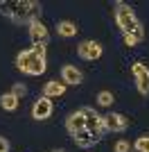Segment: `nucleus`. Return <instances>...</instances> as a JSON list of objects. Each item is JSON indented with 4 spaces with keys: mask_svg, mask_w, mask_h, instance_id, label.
Instances as JSON below:
<instances>
[{
    "mask_svg": "<svg viewBox=\"0 0 149 152\" xmlns=\"http://www.w3.org/2000/svg\"><path fill=\"white\" fill-rule=\"evenodd\" d=\"M113 18H115V25L120 27L124 43L129 45V48L142 43L145 27H142L140 18L136 16V12H133V7H131L129 2H124V0H115V2H113Z\"/></svg>",
    "mask_w": 149,
    "mask_h": 152,
    "instance_id": "nucleus-1",
    "label": "nucleus"
},
{
    "mask_svg": "<svg viewBox=\"0 0 149 152\" xmlns=\"http://www.w3.org/2000/svg\"><path fill=\"white\" fill-rule=\"evenodd\" d=\"M0 14L14 25H32L34 20H41L43 5L36 0H5L0 2Z\"/></svg>",
    "mask_w": 149,
    "mask_h": 152,
    "instance_id": "nucleus-2",
    "label": "nucleus"
},
{
    "mask_svg": "<svg viewBox=\"0 0 149 152\" xmlns=\"http://www.w3.org/2000/svg\"><path fill=\"white\" fill-rule=\"evenodd\" d=\"M16 68L25 75H43L48 68V57H45V45H32L27 50H20L16 55Z\"/></svg>",
    "mask_w": 149,
    "mask_h": 152,
    "instance_id": "nucleus-3",
    "label": "nucleus"
},
{
    "mask_svg": "<svg viewBox=\"0 0 149 152\" xmlns=\"http://www.w3.org/2000/svg\"><path fill=\"white\" fill-rule=\"evenodd\" d=\"M84 111V118H86V129L90 134H95L97 139H102L106 134V127H104V116H99L93 107H81Z\"/></svg>",
    "mask_w": 149,
    "mask_h": 152,
    "instance_id": "nucleus-4",
    "label": "nucleus"
},
{
    "mask_svg": "<svg viewBox=\"0 0 149 152\" xmlns=\"http://www.w3.org/2000/svg\"><path fill=\"white\" fill-rule=\"evenodd\" d=\"M131 73H133V80H136L138 93L145 95V98H149V68H147V64L136 61L131 66Z\"/></svg>",
    "mask_w": 149,
    "mask_h": 152,
    "instance_id": "nucleus-5",
    "label": "nucleus"
},
{
    "mask_svg": "<svg viewBox=\"0 0 149 152\" xmlns=\"http://www.w3.org/2000/svg\"><path fill=\"white\" fill-rule=\"evenodd\" d=\"M102 52H104V48H102V43H97V41H81V43L77 45V55H79L81 59H86V61L99 59Z\"/></svg>",
    "mask_w": 149,
    "mask_h": 152,
    "instance_id": "nucleus-6",
    "label": "nucleus"
},
{
    "mask_svg": "<svg viewBox=\"0 0 149 152\" xmlns=\"http://www.w3.org/2000/svg\"><path fill=\"white\" fill-rule=\"evenodd\" d=\"M104 127H106V132H118V134H122L124 129L129 127V118H127L124 114L111 111V114L104 116Z\"/></svg>",
    "mask_w": 149,
    "mask_h": 152,
    "instance_id": "nucleus-7",
    "label": "nucleus"
},
{
    "mask_svg": "<svg viewBox=\"0 0 149 152\" xmlns=\"http://www.w3.org/2000/svg\"><path fill=\"white\" fill-rule=\"evenodd\" d=\"M50 116H52V100L41 95L34 104H32V118L34 121H48Z\"/></svg>",
    "mask_w": 149,
    "mask_h": 152,
    "instance_id": "nucleus-8",
    "label": "nucleus"
},
{
    "mask_svg": "<svg viewBox=\"0 0 149 152\" xmlns=\"http://www.w3.org/2000/svg\"><path fill=\"white\" fill-rule=\"evenodd\" d=\"M61 82L66 84V86H79V84L84 82V73H81L77 66H72V64H66L61 68Z\"/></svg>",
    "mask_w": 149,
    "mask_h": 152,
    "instance_id": "nucleus-9",
    "label": "nucleus"
},
{
    "mask_svg": "<svg viewBox=\"0 0 149 152\" xmlns=\"http://www.w3.org/2000/svg\"><path fill=\"white\" fill-rule=\"evenodd\" d=\"M66 129H68L70 136H74L77 132H81V129H86V118H84V111L79 109H74L72 114L66 118Z\"/></svg>",
    "mask_w": 149,
    "mask_h": 152,
    "instance_id": "nucleus-10",
    "label": "nucleus"
},
{
    "mask_svg": "<svg viewBox=\"0 0 149 152\" xmlns=\"http://www.w3.org/2000/svg\"><path fill=\"white\" fill-rule=\"evenodd\" d=\"M30 39H32L34 45H48V41H50L48 27H45L41 20H34V23L30 25Z\"/></svg>",
    "mask_w": 149,
    "mask_h": 152,
    "instance_id": "nucleus-11",
    "label": "nucleus"
},
{
    "mask_svg": "<svg viewBox=\"0 0 149 152\" xmlns=\"http://www.w3.org/2000/svg\"><path fill=\"white\" fill-rule=\"evenodd\" d=\"M72 141L74 143H77V145L79 148H84V150H88V148H93V145H97L99 141L102 139H97V136H95V134H90L88 132V129H81V132H77L72 136Z\"/></svg>",
    "mask_w": 149,
    "mask_h": 152,
    "instance_id": "nucleus-12",
    "label": "nucleus"
},
{
    "mask_svg": "<svg viewBox=\"0 0 149 152\" xmlns=\"http://www.w3.org/2000/svg\"><path fill=\"white\" fill-rule=\"evenodd\" d=\"M66 93V84L63 82H56V80H50V82H45V86H43V95L45 98H59V95H63Z\"/></svg>",
    "mask_w": 149,
    "mask_h": 152,
    "instance_id": "nucleus-13",
    "label": "nucleus"
},
{
    "mask_svg": "<svg viewBox=\"0 0 149 152\" xmlns=\"http://www.w3.org/2000/svg\"><path fill=\"white\" fill-rule=\"evenodd\" d=\"M18 104H20V98H16L12 91L0 95V107L5 109V111H16V109H18Z\"/></svg>",
    "mask_w": 149,
    "mask_h": 152,
    "instance_id": "nucleus-14",
    "label": "nucleus"
},
{
    "mask_svg": "<svg viewBox=\"0 0 149 152\" xmlns=\"http://www.w3.org/2000/svg\"><path fill=\"white\" fill-rule=\"evenodd\" d=\"M77 30H79V27L74 25L72 20H61V23H56V34H59V37H74V34H77Z\"/></svg>",
    "mask_w": 149,
    "mask_h": 152,
    "instance_id": "nucleus-15",
    "label": "nucleus"
},
{
    "mask_svg": "<svg viewBox=\"0 0 149 152\" xmlns=\"http://www.w3.org/2000/svg\"><path fill=\"white\" fill-rule=\"evenodd\" d=\"M113 102H115V98H113L111 91H99L97 93V104L99 107H111Z\"/></svg>",
    "mask_w": 149,
    "mask_h": 152,
    "instance_id": "nucleus-16",
    "label": "nucleus"
},
{
    "mask_svg": "<svg viewBox=\"0 0 149 152\" xmlns=\"http://www.w3.org/2000/svg\"><path fill=\"white\" fill-rule=\"evenodd\" d=\"M133 150L136 152H149V134H142V136H138L136 143H133Z\"/></svg>",
    "mask_w": 149,
    "mask_h": 152,
    "instance_id": "nucleus-17",
    "label": "nucleus"
},
{
    "mask_svg": "<svg viewBox=\"0 0 149 152\" xmlns=\"http://www.w3.org/2000/svg\"><path fill=\"white\" fill-rule=\"evenodd\" d=\"M12 93L16 95V98H23V95L27 93V86H25L23 82H16V84H14V86H12Z\"/></svg>",
    "mask_w": 149,
    "mask_h": 152,
    "instance_id": "nucleus-18",
    "label": "nucleus"
},
{
    "mask_svg": "<svg viewBox=\"0 0 149 152\" xmlns=\"http://www.w3.org/2000/svg\"><path fill=\"white\" fill-rule=\"evenodd\" d=\"M115 152H129L131 150V143L129 141H124V139H120V141H115V148H113Z\"/></svg>",
    "mask_w": 149,
    "mask_h": 152,
    "instance_id": "nucleus-19",
    "label": "nucleus"
},
{
    "mask_svg": "<svg viewBox=\"0 0 149 152\" xmlns=\"http://www.w3.org/2000/svg\"><path fill=\"white\" fill-rule=\"evenodd\" d=\"M9 148H12V145H9V141H7L5 136H0V152H9Z\"/></svg>",
    "mask_w": 149,
    "mask_h": 152,
    "instance_id": "nucleus-20",
    "label": "nucleus"
},
{
    "mask_svg": "<svg viewBox=\"0 0 149 152\" xmlns=\"http://www.w3.org/2000/svg\"><path fill=\"white\" fill-rule=\"evenodd\" d=\"M52 152H66V150H52Z\"/></svg>",
    "mask_w": 149,
    "mask_h": 152,
    "instance_id": "nucleus-21",
    "label": "nucleus"
}]
</instances>
